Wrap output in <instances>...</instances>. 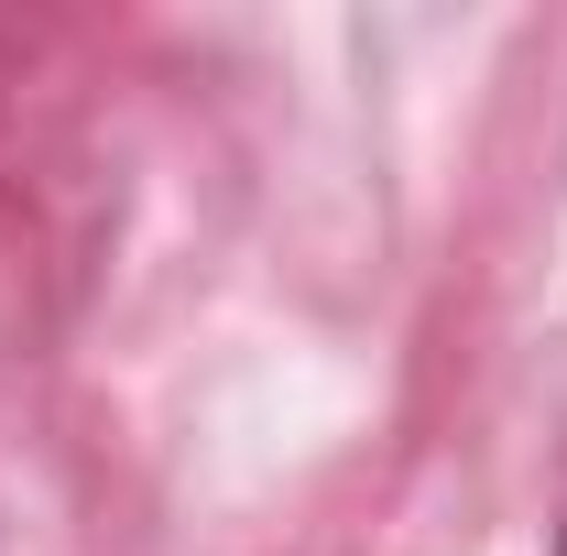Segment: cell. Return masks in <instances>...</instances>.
<instances>
[{
	"label": "cell",
	"mask_w": 567,
	"mask_h": 556,
	"mask_svg": "<svg viewBox=\"0 0 567 556\" xmlns=\"http://www.w3.org/2000/svg\"><path fill=\"white\" fill-rule=\"evenodd\" d=\"M557 556H567V535H557Z\"/></svg>",
	"instance_id": "obj_1"
}]
</instances>
